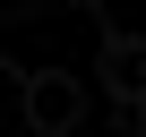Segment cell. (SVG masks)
Wrapping results in <instances>:
<instances>
[{"label": "cell", "instance_id": "obj_1", "mask_svg": "<svg viewBox=\"0 0 146 137\" xmlns=\"http://www.w3.org/2000/svg\"><path fill=\"white\" fill-rule=\"evenodd\" d=\"M17 103H26V128L35 137H69L78 128V77H69V68H35L17 86Z\"/></svg>", "mask_w": 146, "mask_h": 137}, {"label": "cell", "instance_id": "obj_2", "mask_svg": "<svg viewBox=\"0 0 146 137\" xmlns=\"http://www.w3.org/2000/svg\"><path fill=\"white\" fill-rule=\"evenodd\" d=\"M103 86H112V103L120 111H137V94H146V51H137V34H103Z\"/></svg>", "mask_w": 146, "mask_h": 137}]
</instances>
